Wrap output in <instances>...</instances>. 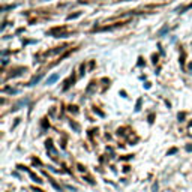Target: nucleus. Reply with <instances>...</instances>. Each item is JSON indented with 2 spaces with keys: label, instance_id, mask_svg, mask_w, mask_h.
Instances as JSON below:
<instances>
[{
  "label": "nucleus",
  "instance_id": "f03ea898",
  "mask_svg": "<svg viewBox=\"0 0 192 192\" xmlns=\"http://www.w3.org/2000/svg\"><path fill=\"white\" fill-rule=\"evenodd\" d=\"M39 80H41V75H39V77H36V78H33V80H32V81H30V84H29V86H35V84L38 83Z\"/></svg>",
  "mask_w": 192,
  "mask_h": 192
},
{
  "label": "nucleus",
  "instance_id": "7ed1b4c3",
  "mask_svg": "<svg viewBox=\"0 0 192 192\" xmlns=\"http://www.w3.org/2000/svg\"><path fill=\"white\" fill-rule=\"evenodd\" d=\"M186 150H188V152H191V150H192V146H188V147H186Z\"/></svg>",
  "mask_w": 192,
  "mask_h": 192
},
{
  "label": "nucleus",
  "instance_id": "f257e3e1",
  "mask_svg": "<svg viewBox=\"0 0 192 192\" xmlns=\"http://www.w3.org/2000/svg\"><path fill=\"white\" fill-rule=\"evenodd\" d=\"M57 80H59V75H57V74H54V75H51L50 78L47 80V84H53V83H54V81H57Z\"/></svg>",
  "mask_w": 192,
  "mask_h": 192
}]
</instances>
